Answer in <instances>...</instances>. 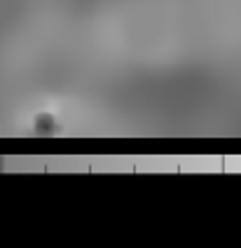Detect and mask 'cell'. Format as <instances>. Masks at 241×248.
I'll use <instances>...</instances> for the list:
<instances>
[{"instance_id": "6da1fadb", "label": "cell", "mask_w": 241, "mask_h": 248, "mask_svg": "<svg viewBox=\"0 0 241 248\" xmlns=\"http://www.w3.org/2000/svg\"><path fill=\"white\" fill-rule=\"evenodd\" d=\"M52 126H54V120H52L49 115H40V117L35 120V129H38L40 134H52V131H54Z\"/></svg>"}]
</instances>
